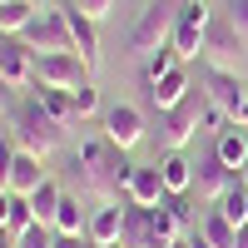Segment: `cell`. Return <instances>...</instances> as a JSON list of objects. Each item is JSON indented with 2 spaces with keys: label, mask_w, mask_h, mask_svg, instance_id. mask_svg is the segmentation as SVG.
Here are the masks:
<instances>
[{
  "label": "cell",
  "mask_w": 248,
  "mask_h": 248,
  "mask_svg": "<svg viewBox=\"0 0 248 248\" xmlns=\"http://www.w3.org/2000/svg\"><path fill=\"white\" fill-rule=\"evenodd\" d=\"M129 174L134 164L124 159V149H114V144L99 134V139H85L75 149V184L79 194L94 199V203H119L129 199Z\"/></svg>",
  "instance_id": "obj_1"
},
{
  "label": "cell",
  "mask_w": 248,
  "mask_h": 248,
  "mask_svg": "<svg viewBox=\"0 0 248 248\" xmlns=\"http://www.w3.org/2000/svg\"><path fill=\"white\" fill-rule=\"evenodd\" d=\"M10 134H15L20 149H30V154H40V159H50L60 144H65V124L50 119L45 105L30 94L25 105H15V109H10Z\"/></svg>",
  "instance_id": "obj_2"
},
{
  "label": "cell",
  "mask_w": 248,
  "mask_h": 248,
  "mask_svg": "<svg viewBox=\"0 0 248 248\" xmlns=\"http://www.w3.org/2000/svg\"><path fill=\"white\" fill-rule=\"evenodd\" d=\"M179 5H184V0H149V5L139 10V20L129 25V55L134 60H149V55H159V50L174 45Z\"/></svg>",
  "instance_id": "obj_3"
},
{
  "label": "cell",
  "mask_w": 248,
  "mask_h": 248,
  "mask_svg": "<svg viewBox=\"0 0 248 248\" xmlns=\"http://www.w3.org/2000/svg\"><path fill=\"white\" fill-rule=\"evenodd\" d=\"M203 105H209V94L194 85L189 99H179L174 109H159V149H164V154L189 149V139L199 134V114H203Z\"/></svg>",
  "instance_id": "obj_4"
},
{
  "label": "cell",
  "mask_w": 248,
  "mask_h": 248,
  "mask_svg": "<svg viewBox=\"0 0 248 248\" xmlns=\"http://www.w3.org/2000/svg\"><path fill=\"white\" fill-rule=\"evenodd\" d=\"M203 70H223V75H243V60H248V45L243 35L223 20V25H209V35H203Z\"/></svg>",
  "instance_id": "obj_5"
},
{
  "label": "cell",
  "mask_w": 248,
  "mask_h": 248,
  "mask_svg": "<svg viewBox=\"0 0 248 248\" xmlns=\"http://www.w3.org/2000/svg\"><path fill=\"white\" fill-rule=\"evenodd\" d=\"M209 25H214V10L203 5V0H184V5H179V20H174V50H179L184 65L203 55V35H209Z\"/></svg>",
  "instance_id": "obj_6"
},
{
  "label": "cell",
  "mask_w": 248,
  "mask_h": 248,
  "mask_svg": "<svg viewBox=\"0 0 248 248\" xmlns=\"http://www.w3.org/2000/svg\"><path fill=\"white\" fill-rule=\"evenodd\" d=\"M90 65H85V55H35V85H55V90H85L90 85Z\"/></svg>",
  "instance_id": "obj_7"
},
{
  "label": "cell",
  "mask_w": 248,
  "mask_h": 248,
  "mask_svg": "<svg viewBox=\"0 0 248 248\" xmlns=\"http://www.w3.org/2000/svg\"><path fill=\"white\" fill-rule=\"evenodd\" d=\"M25 45L35 50V55H65V50H75V40H70V25H65V10H55V5H45L30 25H25Z\"/></svg>",
  "instance_id": "obj_8"
},
{
  "label": "cell",
  "mask_w": 248,
  "mask_h": 248,
  "mask_svg": "<svg viewBox=\"0 0 248 248\" xmlns=\"http://www.w3.org/2000/svg\"><path fill=\"white\" fill-rule=\"evenodd\" d=\"M99 129H105V139L114 144V149H139L144 144V109L139 105H109L105 114H99Z\"/></svg>",
  "instance_id": "obj_9"
},
{
  "label": "cell",
  "mask_w": 248,
  "mask_h": 248,
  "mask_svg": "<svg viewBox=\"0 0 248 248\" xmlns=\"http://www.w3.org/2000/svg\"><path fill=\"white\" fill-rule=\"evenodd\" d=\"M203 94H209V105H218L229 119H238L243 105H248V79L243 75H223V70H203Z\"/></svg>",
  "instance_id": "obj_10"
},
{
  "label": "cell",
  "mask_w": 248,
  "mask_h": 248,
  "mask_svg": "<svg viewBox=\"0 0 248 248\" xmlns=\"http://www.w3.org/2000/svg\"><path fill=\"white\" fill-rule=\"evenodd\" d=\"M0 79H5L10 90L35 85V50H30L20 35H5V40H0Z\"/></svg>",
  "instance_id": "obj_11"
},
{
  "label": "cell",
  "mask_w": 248,
  "mask_h": 248,
  "mask_svg": "<svg viewBox=\"0 0 248 248\" xmlns=\"http://www.w3.org/2000/svg\"><path fill=\"white\" fill-rule=\"evenodd\" d=\"M233 179H238V174H233L218 154H209V159H199V164H194V194L209 203V209H214V203L233 189Z\"/></svg>",
  "instance_id": "obj_12"
},
{
  "label": "cell",
  "mask_w": 248,
  "mask_h": 248,
  "mask_svg": "<svg viewBox=\"0 0 248 248\" xmlns=\"http://www.w3.org/2000/svg\"><path fill=\"white\" fill-rule=\"evenodd\" d=\"M124 214H129V199H119V203H94L90 209V243L94 248H109L124 238Z\"/></svg>",
  "instance_id": "obj_13"
},
{
  "label": "cell",
  "mask_w": 248,
  "mask_h": 248,
  "mask_svg": "<svg viewBox=\"0 0 248 248\" xmlns=\"http://www.w3.org/2000/svg\"><path fill=\"white\" fill-rule=\"evenodd\" d=\"M50 174H45V159L40 154H30V149H15V164H10V179H5V189L10 194H20V199H30L40 184H45Z\"/></svg>",
  "instance_id": "obj_14"
},
{
  "label": "cell",
  "mask_w": 248,
  "mask_h": 248,
  "mask_svg": "<svg viewBox=\"0 0 248 248\" xmlns=\"http://www.w3.org/2000/svg\"><path fill=\"white\" fill-rule=\"evenodd\" d=\"M164 199H169V189H164L159 164H134V174H129V203H139V209H159Z\"/></svg>",
  "instance_id": "obj_15"
},
{
  "label": "cell",
  "mask_w": 248,
  "mask_h": 248,
  "mask_svg": "<svg viewBox=\"0 0 248 248\" xmlns=\"http://www.w3.org/2000/svg\"><path fill=\"white\" fill-rule=\"evenodd\" d=\"M65 25H70V40H75V55H85V65L99 70V25L75 5H65Z\"/></svg>",
  "instance_id": "obj_16"
},
{
  "label": "cell",
  "mask_w": 248,
  "mask_h": 248,
  "mask_svg": "<svg viewBox=\"0 0 248 248\" xmlns=\"http://www.w3.org/2000/svg\"><path fill=\"white\" fill-rule=\"evenodd\" d=\"M144 90H149V105H154V109H174L179 99H189V94H194L189 65H174L164 79H154V85H144Z\"/></svg>",
  "instance_id": "obj_17"
},
{
  "label": "cell",
  "mask_w": 248,
  "mask_h": 248,
  "mask_svg": "<svg viewBox=\"0 0 248 248\" xmlns=\"http://www.w3.org/2000/svg\"><path fill=\"white\" fill-rule=\"evenodd\" d=\"M159 174H164V189H169L174 199H184V194H194V159L184 154V149H174V154H164V159H159Z\"/></svg>",
  "instance_id": "obj_18"
},
{
  "label": "cell",
  "mask_w": 248,
  "mask_h": 248,
  "mask_svg": "<svg viewBox=\"0 0 248 248\" xmlns=\"http://www.w3.org/2000/svg\"><path fill=\"white\" fill-rule=\"evenodd\" d=\"M35 90V99L45 105V114L50 119H60V124H75L79 114H75V90H55V85H30Z\"/></svg>",
  "instance_id": "obj_19"
},
{
  "label": "cell",
  "mask_w": 248,
  "mask_h": 248,
  "mask_svg": "<svg viewBox=\"0 0 248 248\" xmlns=\"http://www.w3.org/2000/svg\"><path fill=\"white\" fill-rule=\"evenodd\" d=\"M50 229H55V233H85V229H90V209L79 203V194H65V199H60Z\"/></svg>",
  "instance_id": "obj_20"
},
{
  "label": "cell",
  "mask_w": 248,
  "mask_h": 248,
  "mask_svg": "<svg viewBox=\"0 0 248 248\" xmlns=\"http://www.w3.org/2000/svg\"><path fill=\"white\" fill-rule=\"evenodd\" d=\"M124 248H159L154 243V229H149V209H139V203H129V214H124Z\"/></svg>",
  "instance_id": "obj_21"
},
{
  "label": "cell",
  "mask_w": 248,
  "mask_h": 248,
  "mask_svg": "<svg viewBox=\"0 0 248 248\" xmlns=\"http://www.w3.org/2000/svg\"><path fill=\"white\" fill-rule=\"evenodd\" d=\"M199 233L209 238L214 248H238V223H233V218H223L218 209H209V214L199 218Z\"/></svg>",
  "instance_id": "obj_22"
},
{
  "label": "cell",
  "mask_w": 248,
  "mask_h": 248,
  "mask_svg": "<svg viewBox=\"0 0 248 248\" xmlns=\"http://www.w3.org/2000/svg\"><path fill=\"white\" fill-rule=\"evenodd\" d=\"M214 154H218V159H223V164H229V169L238 174L243 164H248V134H243V129H233V124H229V129H223V134L214 139Z\"/></svg>",
  "instance_id": "obj_23"
},
{
  "label": "cell",
  "mask_w": 248,
  "mask_h": 248,
  "mask_svg": "<svg viewBox=\"0 0 248 248\" xmlns=\"http://www.w3.org/2000/svg\"><path fill=\"white\" fill-rule=\"evenodd\" d=\"M40 10L30 0H0V35H25V25L35 20Z\"/></svg>",
  "instance_id": "obj_24"
},
{
  "label": "cell",
  "mask_w": 248,
  "mask_h": 248,
  "mask_svg": "<svg viewBox=\"0 0 248 248\" xmlns=\"http://www.w3.org/2000/svg\"><path fill=\"white\" fill-rule=\"evenodd\" d=\"M60 199H65V189H60L55 179H45L40 189L30 194V209H35V223H55V209H60Z\"/></svg>",
  "instance_id": "obj_25"
},
{
  "label": "cell",
  "mask_w": 248,
  "mask_h": 248,
  "mask_svg": "<svg viewBox=\"0 0 248 248\" xmlns=\"http://www.w3.org/2000/svg\"><path fill=\"white\" fill-rule=\"evenodd\" d=\"M214 209H218L223 218H233L238 229H243V223H248V189H243V179H233V189L223 194V199L214 203Z\"/></svg>",
  "instance_id": "obj_26"
},
{
  "label": "cell",
  "mask_w": 248,
  "mask_h": 248,
  "mask_svg": "<svg viewBox=\"0 0 248 248\" xmlns=\"http://www.w3.org/2000/svg\"><path fill=\"white\" fill-rule=\"evenodd\" d=\"M174 65H184L174 45H169V50H159V55H149V60H144V85H154V79H164V75H169Z\"/></svg>",
  "instance_id": "obj_27"
},
{
  "label": "cell",
  "mask_w": 248,
  "mask_h": 248,
  "mask_svg": "<svg viewBox=\"0 0 248 248\" xmlns=\"http://www.w3.org/2000/svg\"><path fill=\"white\" fill-rule=\"evenodd\" d=\"M15 248H55V229L50 223H30V229L15 238Z\"/></svg>",
  "instance_id": "obj_28"
},
{
  "label": "cell",
  "mask_w": 248,
  "mask_h": 248,
  "mask_svg": "<svg viewBox=\"0 0 248 248\" xmlns=\"http://www.w3.org/2000/svg\"><path fill=\"white\" fill-rule=\"evenodd\" d=\"M229 124H233V119L223 114L218 105H203V114H199V134H214V139H218L223 129H229Z\"/></svg>",
  "instance_id": "obj_29"
},
{
  "label": "cell",
  "mask_w": 248,
  "mask_h": 248,
  "mask_svg": "<svg viewBox=\"0 0 248 248\" xmlns=\"http://www.w3.org/2000/svg\"><path fill=\"white\" fill-rule=\"evenodd\" d=\"M75 114H79V119H90V114H99V90H94V85H85V90H75Z\"/></svg>",
  "instance_id": "obj_30"
},
{
  "label": "cell",
  "mask_w": 248,
  "mask_h": 248,
  "mask_svg": "<svg viewBox=\"0 0 248 248\" xmlns=\"http://www.w3.org/2000/svg\"><path fill=\"white\" fill-rule=\"evenodd\" d=\"M75 10H85L94 25H105V20L114 15V0H75Z\"/></svg>",
  "instance_id": "obj_31"
},
{
  "label": "cell",
  "mask_w": 248,
  "mask_h": 248,
  "mask_svg": "<svg viewBox=\"0 0 248 248\" xmlns=\"http://www.w3.org/2000/svg\"><path fill=\"white\" fill-rule=\"evenodd\" d=\"M229 25L243 35V45H248V0H229Z\"/></svg>",
  "instance_id": "obj_32"
},
{
  "label": "cell",
  "mask_w": 248,
  "mask_h": 248,
  "mask_svg": "<svg viewBox=\"0 0 248 248\" xmlns=\"http://www.w3.org/2000/svg\"><path fill=\"white\" fill-rule=\"evenodd\" d=\"M55 248H94L90 233H55Z\"/></svg>",
  "instance_id": "obj_33"
},
{
  "label": "cell",
  "mask_w": 248,
  "mask_h": 248,
  "mask_svg": "<svg viewBox=\"0 0 248 248\" xmlns=\"http://www.w3.org/2000/svg\"><path fill=\"white\" fill-rule=\"evenodd\" d=\"M10 203H15V194H10V189H0V233L10 229Z\"/></svg>",
  "instance_id": "obj_34"
},
{
  "label": "cell",
  "mask_w": 248,
  "mask_h": 248,
  "mask_svg": "<svg viewBox=\"0 0 248 248\" xmlns=\"http://www.w3.org/2000/svg\"><path fill=\"white\" fill-rule=\"evenodd\" d=\"M15 105H10V85H5V79H0V114H10Z\"/></svg>",
  "instance_id": "obj_35"
},
{
  "label": "cell",
  "mask_w": 248,
  "mask_h": 248,
  "mask_svg": "<svg viewBox=\"0 0 248 248\" xmlns=\"http://www.w3.org/2000/svg\"><path fill=\"white\" fill-rule=\"evenodd\" d=\"M169 248H194V233H189V238H174Z\"/></svg>",
  "instance_id": "obj_36"
},
{
  "label": "cell",
  "mask_w": 248,
  "mask_h": 248,
  "mask_svg": "<svg viewBox=\"0 0 248 248\" xmlns=\"http://www.w3.org/2000/svg\"><path fill=\"white\" fill-rule=\"evenodd\" d=\"M194 248H214V243H209V238H203V233H194Z\"/></svg>",
  "instance_id": "obj_37"
},
{
  "label": "cell",
  "mask_w": 248,
  "mask_h": 248,
  "mask_svg": "<svg viewBox=\"0 0 248 248\" xmlns=\"http://www.w3.org/2000/svg\"><path fill=\"white\" fill-rule=\"evenodd\" d=\"M238 248H248V223H243V229H238Z\"/></svg>",
  "instance_id": "obj_38"
},
{
  "label": "cell",
  "mask_w": 248,
  "mask_h": 248,
  "mask_svg": "<svg viewBox=\"0 0 248 248\" xmlns=\"http://www.w3.org/2000/svg\"><path fill=\"white\" fill-rule=\"evenodd\" d=\"M0 248H15V238H10V233H0Z\"/></svg>",
  "instance_id": "obj_39"
},
{
  "label": "cell",
  "mask_w": 248,
  "mask_h": 248,
  "mask_svg": "<svg viewBox=\"0 0 248 248\" xmlns=\"http://www.w3.org/2000/svg\"><path fill=\"white\" fill-rule=\"evenodd\" d=\"M238 179H243V189H248V164H243V169H238Z\"/></svg>",
  "instance_id": "obj_40"
},
{
  "label": "cell",
  "mask_w": 248,
  "mask_h": 248,
  "mask_svg": "<svg viewBox=\"0 0 248 248\" xmlns=\"http://www.w3.org/2000/svg\"><path fill=\"white\" fill-rule=\"evenodd\" d=\"M30 5H35V10H45V5H50V0H30Z\"/></svg>",
  "instance_id": "obj_41"
},
{
  "label": "cell",
  "mask_w": 248,
  "mask_h": 248,
  "mask_svg": "<svg viewBox=\"0 0 248 248\" xmlns=\"http://www.w3.org/2000/svg\"><path fill=\"white\" fill-rule=\"evenodd\" d=\"M109 248H124V243H109Z\"/></svg>",
  "instance_id": "obj_42"
},
{
  "label": "cell",
  "mask_w": 248,
  "mask_h": 248,
  "mask_svg": "<svg viewBox=\"0 0 248 248\" xmlns=\"http://www.w3.org/2000/svg\"><path fill=\"white\" fill-rule=\"evenodd\" d=\"M0 40H5V35H0Z\"/></svg>",
  "instance_id": "obj_43"
}]
</instances>
